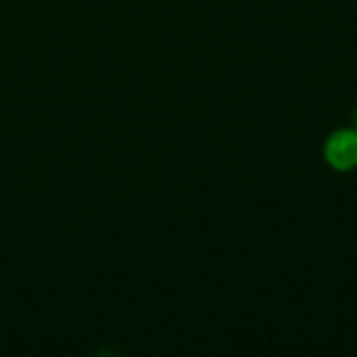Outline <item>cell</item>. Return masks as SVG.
Masks as SVG:
<instances>
[{"label": "cell", "mask_w": 357, "mask_h": 357, "mask_svg": "<svg viewBox=\"0 0 357 357\" xmlns=\"http://www.w3.org/2000/svg\"><path fill=\"white\" fill-rule=\"evenodd\" d=\"M354 131H357V126H354Z\"/></svg>", "instance_id": "2"}, {"label": "cell", "mask_w": 357, "mask_h": 357, "mask_svg": "<svg viewBox=\"0 0 357 357\" xmlns=\"http://www.w3.org/2000/svg\"><path fill=\"white\" fill-rule=\"evenodd\" d=\"M324 159L329 162V167L346 173L357 167V131L349 128H337L329 134V139L324 142Z\"/></svg>", "instance_id": "1"}]
</instances>
